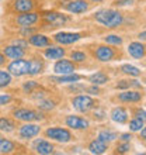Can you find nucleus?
I'll return each instance as SVG.
<instances>
[{"label":"nucleus","instance_id":"obj_14","mask_svg":"<svg viewBox=\"0 0 146 155\" xmlns=\"http://www.w3.org/2000/svg\"><path fill=\"white\" fill-rule=\"evenodd\" d=\"M34 150H35L36 154L48 155L53 152V145L48 141H45V140H36L34 143Z\"/></svg>","mask_w":146,"mask_h":155},{"label":"nucleus","instance_id":"obj_37","mask_svg":"<svg viewBox=\"0 0 146 155\" xmlns=\"http://www.w3.org/2000/svg\"><path fill=\"white\" fill-rule=\"evenodd\" d=\"M13 44L14 45H17L18 48H21V49H27V47H28V41L27 40H14L13 41Z\"/></svg>","mask_w":146,"mask_h":155},{"label":"nucleus","instance_id":"obj_2","mask_svg":"<svg viewBox=\"0 0 146 155\" xmlns=\"http://www.w3.org/2000/svg\"><path fill=\"white\" fill-rule=\"evenodd\" d=\"M45 135L48 138L58 141V143H69L72 140V133L68 128H62V127H49L48 130L45 131Z\"/></svg>","mask_w":146,"mask_h":155},{"label":"nucleus","instance_id":"obj_19","mask_svg":"<svg viewBox=\"0 0 146 155\" xmlns=\"http://www.w3.org/2000/svg\"><path fill=\"white\" fill-rule=\"evenodd\" d=\"M66 51L63 48H61V47H51L49 45V48L45 49L44 55L48 59H62V58L65 57Z\"/></svg>","mask_w":146,"mask_h":155},{"label":"nucleus","instance_id":"obj_11","mask_svg":"<svg viewBox=\"0 0 146 155\" xmlns=\"http://www.w3.org/2000/svg\"><path fill=\"white\" fill-rule=\"evenodd\" d=\"M81 38V34L79 33H58L53 35V40L56 41L58 44L62 45H70L73 42H76Z\"/></svg>","mask_w":146,"mask_h":155},{"label":"nucleus","instance_id":"obj_45","mask_svg":"<svg viewBox=\"0 0 146 155\" xmlns=\"http://www.w3.org/2000/svg\"><path fill=\"white\" fill-rule=\"evenodd\" d=\"M131 138H132V135H131V134H122L121 135V140L124 141V143H128V141H131Z\"/></svg>","mask_w":146,"mask_h":155},{"label":"nucleus","instance_id":"obj_12","mask_svg":"<svg viewBox=\"0 0 146 155\" xmlns=\"http://www.w3.org/2000/svg\"><path fill=\"white\" fill-rule=\"evenodd\" d=\"M40 16L38 13H34V12H27V13H21L20 16L17 17V24L20 27H31L34 25L38 21Z\"/></svg>","mask_w":146,"mask_h":155},{"label":"nucleus","instance_id":"obj_34","mask_svg":"<svg viewBox=\"0 0 146 155\" xmlns=\"http://www.w3.org/2000/svg\"><path fill=\"white\" fill-rule=\"evenodd\" d=\"M38 107H40L41 110H52L53 107H55V103L51 102V100H41L38 103Z\"/></svg>","mask_w":146,"mask_h":155},{"label":"nucleus","instance_id":"obj_28","mask_svg":"<svg viewBox=\"0 0 146 155\" xmlns=\"http://www.w3.org/2000/svg\"><path fill=\"white\" fill-rule=\"evenodd\" d=\"M11 83V74L8 71H0V87H6Z\"/></svg>","mask_w":146,"mask_h":155},{"label":"nucleus","instance_id":"obj_49","mask_svg":"<svg viewBox=\"0 0 146 155\" xmlns=\"http://www.w3.org/2000/svg\"><path fill=\"white\" fill-rule=\"evenodd\" d=\"M139 38H141V40H146V31H143V33L139 34Z\"/></svg>","mask_w":146,"mask_h":155},{"label":"nucleus","instance_id":"obj_52","mask_svg":"<svg viewBox=\"0 0 146 155\" xmlns=\"http://www.w3.org/2000/svg\"><path fill=\"white\" fill-rule=\"evenodd\" d=\"M145 82H146V79H145Z\"/></svg>","mask_w":146,"mask_h":155},{"label":"nucleus","instance_id":"obj_48","mask_svg":"<svg viewBox=\"0 0 146 155\" xmlns=\"http://www.w3.org/2000/svg\"><path fill=\"white\" fill-rule=\"evenodd\" d=\"M141 135H142L143 140H146V127H142V130H141Z\"/></svg>","mask_w":146,"mask_h":155},{"label":"nucleus","instance_id":"obj_38","mask_svg":"<svg viewBox=\"0 0 146 155\" xmlns=\"http://www.w3.org/2000/svg\"><path fill=\"white\" fill-rule=\"evenodd\" d=\"M33 34H35V30L34 28H30V27H23V31H21V35L23 37H31Z\"/></svg>","mask_w":146,"mask_h":155},{"label":"nucleus","instance_id":"obj_17","mask_svg":"<svg viewBox=\"0 0 146 155\" xmlns=\"http://www.w3.org/2000/svg\"><path fill=\"white\" fill-rule=\"evenodd\" d=\"M34 0H16L13 4V8L17 13H27V12H33L34 8Z\"/></svg>","mask_w":146,"mask_h":155},{"label":"nucleus","instance_id":"obj_46","mask_svg":"<svg viewBox=\"0 0 146 155\" xmlns=\"http://www.w3.org/2000/svg\"><path fill=\"white\" fill-rule=\"evenodd\" d=\"M103 114H104V113H103L101 110L94 111V118H98V120H101V118H103Z\"/></svg>","mask_w":146,"mask_h":155},{"label":"nucleus","instance_id":"obj_15","mask_svg":"<svg viewBox=\"0 0 146 155\" xmlns=\"http://www.w3.org/2000/svg\"><path fill=\"white\" fill-rule=\"evenodd\" d=\"M28 42L36 48H44V47H49L51 45V40L44 34H33L28 38Z\"/></svg>","mask_w":146,"mask_h":155},{"label":"nucleus","instance_id":"obj_40","mask_svg":"<svg viewBox=\"0 0 146 155\" xmlns=\"http://www.w3.org/2000/svg\"><path fill=\"white\" fill-rule=\"evenodd\" d=\"M117 151L119 152V154H125V152H128V151H129V144L125 143V144L118 145V147H117Z\"/></svg>","mask_w":146,"mask_h":155},{"label":"nucleus","instance_id":"obj_20","mask_svg":"<svg viewBox=\"0 0 146 155\" xmlns=\"http://www.w3.org/2000/svg\"><path fill=\"white\" fill-rule=\"evenodd\" d=\"M128 52L136 59H141L145 57V45L141 42H131L128 45Z\"/></svg>","mask_w":146,"mask_h":155},{"label":"nucleus","instance_id":"obj_32","mask_svg":"<svg viewBox=\"0 0 146 155\" xmlns=\"http://www.w3.org/2000/svg\"><path fill=\"white\" fill-rule=\"evenodd\" d=\"M107 44H113V45H121L122 44V38L119 35H115V34H111V35H107L104 38Z\"/></svg>","mask_w":146,"mask_h":155},{"label":"nucleus","instance_id":"obj_1","mask_svg":"<svg viewBox=\"0 0 146 155\" xmlns=\"http://www.w3.org/2000/svg\"><path fill=\"white\" fill-rule=\"evenodd\" d=\"M94 18L96 21H98L100 24L106 25L107 28H115L118 25L122 24L124 21V17L117 10H113V8H104V10H98L96 14H94Z\"/></svg>","mask_w":146,"mask_h":155},{"label":"nucleus","instance_id":"obj_35","mask_svg":"<svg viewBox=\"0 0 146 155\" xmlns=\"http://www.w3.org/2000/svg\"><path fill=\"white\" fill-rule=\"evenodd\" d=\"M69 90L73 92V93H77V92H83V90H86V87L83 85H80V83H77V82H73L72 85L69 86Z\"/></svg>","mask_w":146,"mask_h":155},{"label":"nucleus","instance_id":"obj_16","mask_svg":"<svg viewBox=\"0 0 146 155\" xmlns=\"http://www.w3.org/2000/svg\"><path fill=\"white\" fill-rule=\"evenodd\" d=\"M3 54L6 58H10V59H18V58H23L24 57L25 51L24 49L18 48L17 45H8V47H6V48L3 49Z\"/></svg>","mask_w":146,"mask_h":155},{"label":"nucleus","instance_id":"obj_5","mask_svg":"<svg viewBox=\"0 0 146 155\" xmlns=\"http://www.w3.org/2000/svg\"><path fill=\"white\" fill-rule=\"evenodd\" d=\"M7 71L13 75V76H17V78L24 76V75H28V61L21 59V58L14 59V61L8 65Z\"/></svg>","mask_w":146,"mask_h":155},{"label":"nucleus","instance_id":"obj_24","mask_svg":"<svg viewBox=\"0 0 146 155\" xmlns=\"http://www.w3.org/2000/svg\"><path fill=\"white\" fill-rule=\"evenodd\" d=\"M119 100L121 102H141L142 94L139 92H132V90H126L124 93H119Z\"/></svg>","mask_w":146,"mask_h":155},{"label":"nucleus","instance_id":"obj_41","mask_svg":"<svg viewBox=\"0 0 146 155\" xmlns=\"http://www.w3.org/2000/svg\"><path fill=\"white\" fill-rule=\"evenodd\" d=\"M10 100H11V96H10V94H0V106L7 104Z\"/></svg>","mask_w":146,"mask_h":155},{"label":"nucleus","instance_id":"obj_31","mask_svg":"<svg viewBox=\"0 0 146 155\" xmlns=\"http://www.w3.org/2000/svg\"><path fill=\"white\" fill-rule=\"evenodd\" d=\"M143 127V120L142 118H134V120H131L129 121V130L131 131H141Z\"/></svg>","mask_w":146,"mask_h":155},{"label":"nucleus","instance_id":"obj_29","mask_svg":"<svg viewBox=\"0 0 146 155\" xmlns=\"http://www.w3.org/2000/svg\"><path fill=\"white\" fill-rule=\"evenodd\" d=\"M121 71L124 74L126 75H131V76H139L141 75V71L134 65H129V64H126V65H122L121 66Z\"/></svg>","mask_w":146,"mask_h":155},{"label":"nucleus","instance_id":"obj_8","mask_svg":"<svg viewBox=\"0 0 146 155\" xmlns=\"http://www.w3.org/2000/svg\"><path fill=\"white\" fill-rule=\"evenodd\" d=\"M75 64L72 61H68V59H59V61L55 64L53 66V72L58 75H69V74H73L75 72Z\"/></svg>","mask_w":146,"mask_h":155},{"label":"nucleus","instance_id":"obj_3","mask_svg":"<svg viewBox=\"0 0 146 155\" xmlns=\"http://www.w3.org/2000/svg\"><path fill=\"white\" fill-rule=\"evenodd\" d=\"M72 106L75 110L80 111V113H87L96 106L94 100L90 96H84V94H79L76 97L72 99Z\"/></svg>","mask_w":146,"mask_h":155},{"label":"nucleus","instance_id":"obj_26","mask_svg":"<svg viewBox=\"0 0 146 155\" xmlns=\"http://www.w3.org/2000/svg\"><path fill=\"white\" fill-rule=\"evenodd\" d=\"M16 128V123L7 117H0V131H6V133H11Z\"/></svg>","mask_w":146,"mask_h":155},{"label":"nucleus","instance_id":"obj_42","mask_svg":"<svg viewBox=\"0 0 146 155\" xmlns=\"http://www.w3.org/2000/svg\"><path fill=\"white\" fill-rule=\"evenodd\" d=\"M86 90H87L90 94H100V89L97 87V85L90 86V87H86Z\"/></svg>","mask_w":146,"mask_h":155},{"label":"nucleus","instance_id":"obj_27","mask_svg":"<svg viewBox=\"0 0 146 155\" xmlns=\"http://www.w3.org/2000/svg\"><path fill=\"white\" fill-rule=\"evenodd\" d=\"M89 81L93 83V85H104L106 82H108V76L103 72H96L91 76H89Z\"/></svg>","mask_w":146,"mask_h":155},{"label":"nucleus","instance_id":"obj_10","mask_svg":"<svg viewBox=\"0 0 146 155\" xmlns=\"http://www.w3.org/2000/svg\"><path fill=\"white\" fill-rule=\"evenodd\" d=\"M44 20L48 24L53 25V27H59V25H63L68 21V17L65 14H62V13L48 12V13H44Z\"/></svg>","mask_w":146,"mask_h":155},{"label":"nucleus","instance_id":"obj_6","mask_svg":"<svg viewBox=\"0 0 146 155\" xmlns=\"http://www.w3.org/2000/svg\"><path fill=\"white\" fill-rule=\"evenodd\" d=\"M63 8L73 14H81L89 10V3L86 0H70L63 4Z\"/></svg>","mask_w":146,"mask_h":155},{"label":"nucleus","instance_id":"obj_39","mask_svg":"<svg viewBox=\"0 0 146 155\" xmlns=\"http://www.w3.org/2000/svg\"><path fill=\"white\" fill-rule=\"evenodd\" d=\"M131 86H132V81H121L117 85V87L118 89H128Z\"/></svg>","mask_w":146,"mask_h":155},{"label":"nucleus","instance_id":"obj_30","mask_svg":"<svg viewBox=\"0 0 146 155\" xmlns=\"http://www.w3.org/2000/svg\"><path fill=\"white\" fill-rule=\"evenodd\" d=\"M117 138V134L115 133H111V131H101L100 134H98V140H101L104 143H110V141H114V140Z\"/></svg>","mask_w":146,"mask_h":155},{"label":"nucleus","instance_id":"obj_25","mask_svg":"<svg viewBox=\"0 0 146 155\" xmlns=\"http://www.w3.org/2000/svg\"><path fill=\"white\" fill-rule=\"evenodd\" d=\"M16 150V144L10 140H0V154H10Z\"/></svg>","mask_w":146,"mask_h":155},{"label":"nucleus","instance_id":"obj_13","mask_svg":"<svg viewBox=\"0 0 146 155\" xmlns=\"http://www.w3.org/2000/svg\"><path fill=\"white\" fill-rule=\"evenodd\" d=\"M96 58L98 61L101 62H108V61H113V58L115 57V51L110 47H106V45H100L97 49H96Z\"/></svg>","mask_w":146,"mask_h":155},{"label":"nucleus","instance_id":"obj_50","mask_svg":"<svg viewBox=\"0 0 146 155\" xmlns=\"http://www.w3.org/2000/svg\"><path fill=\"white\" fill-rule=\"evenodd\" d=\"M90 2H94V3H98V2H104V0H90Z\"/></svg>","mask_w":146,"mask_h":155},{"label":"nucleus","instance_id":"obj_7","mask_svg":"<svg viewBox=\"0 0 146 155\" xmlns=\"http://www.w3.org/2000/svg\"><path fill=\"white\" fill-rule=\"evenodd\" d=\"M40 131H41V127L38 124H33V121H30L20 127L18 134H20V137L23 140H30V138L36 137V135L40 134Z\"/></svg>","mask_w":146,"mask_h":155},{"label":"nucleus","instance_id":"obj_23","mask_svg":"<svg viewBox=\"0 0 146 155\" xmlns=\"http://www.w3.org/2000/svg\"><path fill=\"white\" fill-rule=\"evenodd\" d=\"M89 151L91 154H104L107 151V143L101 141V140H94L89 145Z\"/></svg>","mask_w":146,"mask_h":155},{"label":"nucleus","instance_id":"obj_9","mask_svg":"<svg viewBox=\"0 0 146 155\" xmlns=\"http://www.w3.org/2000/svg\"><path fill=\"white\" fill-rule=\"evenodd\" d=\"M65 123L66 126L72 128V130H86L90 126V123L86 118L79 117V116H68Z\"/></svg>","mask_w":146,"mask_h":155},{"label":"nucleus","instance_id":"obj_47","mask_svg":"<svg viewBox=\"0 0 146 155\" xmlns=\"http://www.w3.org/2000/svg\"><path fill=\"white\" fill-rule=\"evenodd\" d=\"M6 64V57H4V54H0V66H3Z\"/></svg>","mask_w":146,"mask_h":155},{"label":"nucleus","instance_id":"obj_51","mask_svg":"<svg viewBox=\"0 0 146 155\" xmlns=\"http://www.w3.org/2000/svg\"><path fill=\"white\" fill-rule=\"evenodd\" d=\"M2 138H3V137H2V134H0V140H2Z\"/></svg>","mask_w":146,"mask_h":155},{"label":"nucleus","instance_id":"obj_4","mask_svg":"<svg viewBox=\"0 0 146 155\" xmlns=\"http://www.w3.org/2000/svg\"><path fill=\"white\" fill-rule=\"evenodd\" d=\"M13 116L14 118L20 120V121H25V123H30V121H40L42 120V114L38 113L35 110H31V109H16L13 111Z\"/></svg>","mask_w":146,"mask_h":155},{"label":"nucleus","instance_id":"obj_22","mask_svg":"<svg viewBox=\"0 0 146 155\" xmlns=\"http://www.w3.org/2000/svg\"><path fill=\"white\" fill-rule=\"evenodd\" d=\"M44 71V62L38 59V58H33L28 61V75L34 76V75H38Z\"/></svg>","mask_w":146,"mask_h":155},{"label":"nucleus","instance_id":"obj_43","mask_svg":"<svg viewBox=\"0 0 146 155\" xmlns=\"http://www.w3.org/2000/svg\"><path fill=\"white\" fill-rule=\"evenodd\" d=\"M135 114H136V117L142 118L143 121H146V111H145V110H142V109H138V110H136V113H135Z\"/></svg>","mask_w":146,"mask_h":155},{"label":"nucleus","instance_id":"obj_21","mask_svg":"<svg viewBox=\"0 0 146 155\" xmlns=\"http://www.w3.org/2000/svg\"><path fill=\"white\" fill-rule=\"evenodd\" d=\"M111 118H113V121L118 123V124H124L128 120V113L124 107H115L111 111Z\"/></svg>","mask_w":146,"mask_h":155},{"label":"nucleus","instance_id":"obj_36","mask_svg":"<svg viewBox=\"0 0 146 155\" xmlns=\"http://www.w3.org/2000/svg\"><path fill=\"white\" fill-rule=\"evenodd\" d=\"M24 90L25 92H28V93H31L33 92V89H35V87H38V83L36 82H34V81H30V82H27V83H24Z\"/></svg>","mask_w":146,"mask_h":155},{"label":"nucleus","instance_id":"obj_33","mask_svg":"<svg viewBox=\"0 0 146 155\" xmlns=\"http://www.w3.org/2000/svg\"><path fill=\"white\" fill-rule=\"evenodd\" d=\"M70 59H73L75 62H83L86 61V54L81 51H73L70 54Z\"/></svg>","mask_w":146,"mask_h":155},{"label":"nucleus","instance_id":"obj_18","mask_svg":"<svg viewBox=\"0 0 146 155\" xmlns=\"http://www.w3.org/2000/svg\"><path fill=\"white\" fill-rule=\"evenodd\" d=\"M83 76L77 74H69V75H59V76H51L49 79L55 83H73V82H79Z\"/></svg>","mask_w":146,"mask_h":155},{"label":"nucleus","instance_id":"obj_44","mask_svg":"<svg viewBox=\"0 0 146 155\" xmlns=\"http://www.w3.org/2000/svg\"><path fill=\"white\" fill-rule=\"evenodd\" d=\"M132 3H134V0H117L115 4H117V6H128V4H129L131 6Z\"/></svg>","mask_w":146,"mask_h":155}]
</instances>
